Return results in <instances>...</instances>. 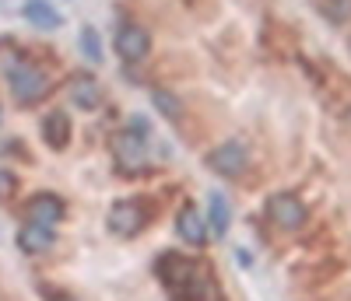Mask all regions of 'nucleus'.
<instances>
[{
    "label": "nucleus",
    "mask_w": 351,
    "mask_h": 301,
    "mask_svg": "<svg viewBox=\"0 0 351 301\" xmlns=\"http://www.w3.org/2000/svg\"><path fill=\"white\" fill-rule=\"evenodd\" d=\"M81 53L92 60V64H102V39L92 25H84L81 28Z\"/></svg>",
    "instance_id": "dca6fc26"
},
{
    "label": "nucleus",
    "mask_w": 351,
    "mask_h": 301,
    "mask_svg": "<svg viewBox=\"0 0 351 301\" xmlns=\"http://www.w3.org/2000/svg\"><path fill=\"white\" fill-rule=\"evenodd\" d=\"M176 231H180V238L193 249H200L208 242V221H204V214L197 210V203H183L180 218H176Z\"/></svg>",
    "instance_id": "1a4fd4ad"
},
{
    "label": "nucleus",
    "mask_w": 351,
    "mask_h": 301,
    "mask_svg": "<svg viewBox=\"0 0 351 301\" xmlns=\"http://www.w3.org/2000/svg\"><path fill=\"white\" fill-rule=\"evenodd\" d=\"M211 224V231H215V238H225V231H228V224H232V207H228V200L221 196V193H211V203H208V218H204Z\"/></svg>",
    "instance_id": "ddd939ff"
},
{
    "label": "nucleus",
    "mask_w": 351,
    "mask_h": 301,
    "mask_svg": "<svg viewBox=\"0 0 351 301\" xmlns=\"http://www.w3.org/2000/svg\"><path fill=\"white\" fill-rule=\"evenodd\" d=\"M8 88H11V95H14L18 105H36V102H43L49 95L53 81H49V74L43 67L18 60V64L8 70Z\"/></svg>",
    "instance_id": "7ed1b4c3"
},
{
    "label": "nucleus",
    "mask_w": 351,
    "mask_h": 301,
    "mask_svg": "<svg viewBox=\"0 0 351 301\" xmlns=\"http://www.w3.org/2000/svg\"><path fill=\"white\" fill-rule=\"evenodd\" d=\"M319 14H324L330 25H344V21H351V0H324V4H319Z\"/></svg>",
    "instance_id": "2eb2a0df"
},
{
    "label": "nucleus",
    "mask_w": 351,
    "mask_h": 301,
    "mask_svg": "<svg viewBox=\"0 0 351 301\" xmlns=\"http://www.w3.org/2000/svg\"><path fill=\"white\" fill-rule=\"evenodd\" d=\"M158 277H162L165 291L172 294V301H208V277L186 256H162Z\"/></svg>",
    "instance_id": "f257e3e1"
},
{
    "label": "nucleus",
    "mask_w": 351,
    "mask_h": 301,
    "mask_svg": "<svg viewBox=\"0 0 351 301\" xmlns=\"http://www.w3.org/2000/svg\"><path fill=\"white\" fill-rule=\"evenodd\" d=\"M267 221L281 231H299L309 221V210L295 193H271L267 196Z\"/></svg>",
    "instance_id": "20e7f679"
},
{
    "label": "nucleus",
    "mask_w": 351,
    "mask_h": 301,
    "mask_svg": "<svg viewBox=\"0 0 351 301\" xmlns=\"http://www.w3.org/2000/svg\"><path fill=\"white\" fill-rule=\"evenodd\" d=\"M21 14H25V21H28V25L43 28V32H53V28H60V25H64V14L56 11V8L49 4V0H25Z\"/></svg>",
    "instance_id": "9b49d317"
},
{
    "label": "nucleus",
    "mask_w": 351,
    "mask_h": 301,
    "mask_svg": "<svg viewBox=\"0 0 351 301\" xmlns=\"http://www.w3.org/2000/svg\"><path fill=\"white\" fill-rule=\"evenodd\" d=\"M64 301H71V298H64Z\"/></svg>",
    "instance_id": "aec40b11"
},
{
    "label": "nucleus",
    "mask_w": 351,
    "mask_h": 301,
    "mask_svg": "<svg viewBox=\"0 0 351 301\" xmlns=\"http://www.w3.org/2000/svg\"><path fill=\"white\" fill-rule=\"evenodd\" d=\"M348 49H351V39H348Z\"/></svg>",
    "instance_id": "6ab92c4d"
},
{
    "label": "nucleus",
    "mask_w": 351,
    "mask_h": 301,
    "mask_svg": "<svg viewBox=\"0 0 351 301\" xmlns=\"http://www.w3.org/2000/svg\"><path fill=\"white\" fill-rule=\"evenodd\" d=\"M71 99L81 105V109H99V102H102V92H99V84H95V77H77L74 81V88H71Z\"/></svg>",
    "instance_id": "4468645a"
},
{
    "label": "nucleus",
    "mask_w": 351,
    "mask_h": 301,
    "mask_svg": "<svg viewBox=\"0 0 351 301\" xmlns=\"http://www.w3.org/2000/svg\"><path fill=\"white\" fill-rule=\"evenodd\" d=\"M141 133H148V123L141 116H134L127 123V130L112 137V158L127 175H134L148 165V137H141Z\"/></svg>",
    "instance_id": "f03ea898"
},
{
    "label": "nucleus",
    "mask_w": 351,
    "mask_h": 301,
    "mask_svg": "<svg viewBox=\"0 0 351 301\" xmlns=\"http://www.w3.org/2000/svg\"><path fill=\"white\" fill-rule=\"evenodd\" d=\"M18 249L28 252V256H39L46 249H53V228H43V224H21L18 231Z\"/></svg>",
    "instance_id": "f8f14e48"
},
{
    "label": "nucleus",
    "mask_w": 351,
    "mask_h": 301,
    "mask_svg": "<svg viewBox=\"0 0 351 301\" xmlns=\"http://www.w3.org/2000/svg\"><path fill=\"white\" fill-rule=\"evenodd\" d=\"M43 140H46V147H53V150H64V147L71 144V116H67L64 109H53V112L43 119Z\"/></svg>",
    "instance_id": "9d476101"
},
{
    "label": "nucleus",
    "mask_w": 351,
    "mask_h": 301,
    "mask_svg": "<svg viewBox=\"0 0 351 301\" xmlns=\"http://www.w3.org/2000/svg\"><path fill=\"white\" fill-rule=\"evenodd\" d=\"M14 189H18V179H14V172H11V168H4V165H0V196L8 200V196H11Z\"/></svg>",
    "instance_id": "a211bd4d"
},
{
    "label": "nucleus",
    "mask_w": 351,
    "mask_h": 301,
    "mask_svg": "<svg viewBox=\"0 0 351 301\" xmlns=\"http://www.w3.org/2000/svg\"><path fill=\"white\" fill-rule=\"evenodd\" d=\"M116 53H120L123 64H141V60H148V53H152V32L144 25L127 21L120 32H116Z\"/></svg>",
    "instance_id": "0eeeda50"
},
{
    "label": "nucleus",
    "mask_w": 351,
    "mask_h": 301,
    "mask_svg": "<svg viewBox=\"0 0 351 301\" xmlns=\"http://www.w3.org/2000/svg\"><path fill=\"white\" fill-rule=\"evenodd\" d=\"M152 99H155V105L162 109V116H169V119H180V116H183V105H180V99H176V95H169V92H162V88H158V92H152Z\"/></svg>",
    "instance_id": "f3484780"
},
{
    "label": "nucleus",
    "mask_w": 351,
    "mask_h": 301,
    "mask_svg": "<svg viewBox=\"0 0 351 301\" xmlns=\"http://www.w3.org/2000/svg\"><path fill=\"white\" fill-rule=\"evenodd\" d=\"M106 224L116 238H134V235L144 231V224H148V207L137 203V200H120V203L109 207Z\"/></svg>",
    "instance_id": "39448f33"
},
{
    "label": "nucleus",
    "mask_w": 351,
    "mask_h": 301,
    "mask_svg": "<svg viewBox=\"0 0 351 301\" xmlns=\"http://www.w3.org/2000/svg\"><path fill=\"white\" fill-rule=\"evenodd\" d=\"M64 214H67V207H64V200L56 193H36L32 200H28V207H25V218L32 224H43V228H56L64 221Z\"/></svg>",
    "instance_id": "6e6552de"
},
{
    "label": "nucleus",
    "mask_w": 351,
    "mask_h": 301,
    "mask_svg": "<svg viewBox=\"0 0 351 301\" xmlns=\"http://www.w3.org/2000/svg\"><path fill=\"white\" fill-rule=\"evenodd\" d=\"M246 165H250V158H246V147L239 140H225L208 155V168L221 179H239L246 172Z\"/></svg>",
    "instance_id": "423d86ee"
}]
</instances>
